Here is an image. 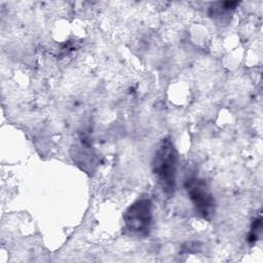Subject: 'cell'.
I'll return each mask as SVG.
<instances>
[{
    "instance_id": "3",
    "label": "cell",
    "mask_w": 263,
    "mask_h": 263,
    "mask_svg": "<svg viewBox=\"0 0 263 263\" xmlns=\"http://www.w3.org/2000/svg\"><path fill=\"white\" fill-rule=\"evenodd\" d=\"M185 187L196 212L204 219L210 218L215 212V200L206 183L196 177L186 180Z\"/></svg>"
},
{
    "instance_id": "1",
    "label": "cell",
    "mask_w": 263,
    "mask_h": 263,
    "mask_svg": "<svg viewBox=\"0 0 263 263\" xmlns=\"http://www.w3.org/2000/svg\"><path fill=\"white\" fill-rule=\"evenodd\" d=\"M177 167V150L170 139H162L153 156L152 171L161 189L167 195L175 191Z\"/></svg>"
},
{
    "instance_id": "2",
    "label": "cell",
    "mask_w": 263,
    "mask_h": 263,
    "mask_svg": "<svg viewBox=\"0 0 263 263\" xmlns=\"http://www.w3.org/2000/svg\"><path fill=\"white\" fill-rule=\"evenodd\" d=\"M125 229L133 235L146 236L152 224V204L150 199L141 198L135 201L124 213Z\"/></svg>"
}]
</instances>
